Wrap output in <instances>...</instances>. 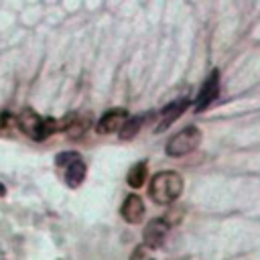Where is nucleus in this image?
Masks as SVG:
<instances>
[{
    "instance_id": "obj_1",
    "label": "nucleus",
    "mask_w": 260,
    "mask_h": 260,
    "mask_svg": "<svg viewBox=\"0 0 260 260\" xmlns=\"http://www.w3.org/2000/svg\"><path fill=\"white\" fill-rule=\"evenodd\" d=\"M148 193H150L152 201L158 203V205L173 203V201L183 193V179H181V175L175 173V171L156 173V175L152 177V181H150Z\"/></svg>"
},
{
    "instance_id": "obj_2",
    "label": "nucleus",
    "mask_w": 260,
    "mask_h": 260,
    "mask_svg": "<svg viewBox=\"0 0 260 260\" xmlns=\"http://www.w3.org/2000/svg\"><path fill=\"white\" fill-rule=\"evenodd\" d=\"M16 122H18V128L32 140L41 142L45 140L47 136H51L53 132L59 130V122L53 120V118H43L39 116L35 110L30 108H24L18 116H16Z\"/></svg>"
},
{
    "instance_id": "obj_3",
    "label": "nucleus",
    "mask_w": 260,
    "mask_h": 260,
    "mask_svg": "<svg viewBox=\"0 0 260 260\" xmlns=\"http://www.w3.org/2000/svg\"><path fill=\"white\" fill-rule=\"evenodd\" d=\"M199 144H201V130L197 126H187L167 142V154L169 156H185V154L193 152Z\"/></svg>"
},
{
    "instance_id": "obj_4",
    "label": "nucleus",
    "mask_w": 260,
    "mask_h": 260,
    "mask_svg": "<svg viewBox=\"0 0 260 260\" xmlns=\"http://www.w3.org/2000/svg\"><path fill=\"white\" fill-rule=\"evenodd\" d=\"M167 234H169V223H167L165 219H160V217L150 219V221L146 223L144 232H142L144 246H146V248H150V250L160 248V246H162V242H165V238H167Z\"/></svg>"
},
{
    "instance_id": "obj_5",
    "label": "nucleus",
    "mask_w": 260,
    "mask_h": 260,
    "mask_svg": "<svg viewBox=\"0 0 260 260\" xmlns=\"http://www.w3.org/2000/svg\"><path fill=\"white\" fill-rule=\"evenodd\" d=\"M219 93V73L217 71H211V75L205 79L201 91L197 93L195 98V112H203Z\"/></svg>"
},
{
    "instance_id": "obj_6",
    "label": "nucleus",
    "mask_w": 260,
    "mask_h": 260,
    "mask_svg": "<svg viewBox=\"0 0 260 260\" xmlns=\"http://www.w3.org/2000/svg\"><path fill=\"white\" fill-rule=\"evenodd\" d=\"M126 118H128V112H126L124 108H112V110H108V112L100 118V122H98V132H100V134L118 132Z\"/></svg>"
},
{
    "instance_id": "obj_7",
    "label": "nucleus",
    "mask_w": 260,
    "mask_h": 260,
    "mask_svg": "<svg viewBox=\"0 0 260 260\" xmlns=\"http://www.w3.org/2000/svg\"><path fill=\"white\" fill-rule=\"evenodd\" d=\"M120 213L122 217L128 221V223H140L144 219V203H142V197L132 193L124 199L122 207H120Z\"/></svg>"
},
{
    "instance_id": "obj_8",
    "label": "nucleus",
    "mask_w": 260,
    "mask_h": 260,
    "mask_svg": "<svg viewBox=\"0 0 260 260\" xmlns=\"http://www.w3.org/2000/svg\"><path fill=\"white\" fill-rule=\"evenodd\" d=\"M187 106H189L187 100H175V102H171V104L162 110V114H160V122H158V126L154 128V132H162V130H167L175 120H179V116L187 110Z\"/></svg>"
},
{
    "instance_id": "obj_9",
    "label": "nucleus",
    "mask_w": 260,
    "mask_h": 260,
    "mask_svg": "<svg viewBox=\"0 0 260 260\" xmlns=\"http://www.w3.org/2000/svg\"><path fill=\"white\" fill-rule=\"evenodd\" d=\"M85 171L87 169H85V162L81 158L73 160L71 165L65 167V183L69 187H79L83 183V179H85Z\"/></svg>"
},
{
    "instance_id": "obj_10",
    "label": "nucleus",
    "mask_w": 260,
    "mask_h": 260,
    "mask_svg": "<svg viewBox=\"0 0 260 260\" xmlns=\"http://www.w3.org/2000/svg\"><path fill=\"white\" fill-rule=\"evenodd\" d=\"M142 122H144V116H142V114L126 118V120H124V124L120 126V138H122V140H132V138L138 134V130H140Z\"/></svg>"
},
{
    "instance_id": "obj_11",
    "label": "nucleus",
    "mask_w": 260,
    "mask_h": 260,
    "mask_svg": "<svg viewBox=\"0 0 260 260\" xmlns=\"http://www.w3.org/2000/svg\"><path fill=\"white\" fill-rule=\"evenodd\" d=\"M146 173H148V167H146L144 160H140V162H136V165L128 171L126 183H128L130 187H134V189H140V187L144 185V181H146Z\"/></svg>"
},
{
    "instance_id": "obj_12",
    "label": "nucleus",
    "mask_w": 260,
    "mask_h": 260,
    "mask_svg": "<svg viewBox=\"0 0 260 260\" xmlns=\"http://www.w3.org/2000/svg\"><path fill=\"white\" fill-rule=\"evenodd\" d=\"M77 158H81V156H79V152H73V150L59 152V154L55 156V165H57V167H67V165H71V162H73V160H77Z\"/></svg>"
},
{
    "instance_id": "obj_13",
    "label": "nucleus",
    "mask_w": 260,
    "mask_h": 260,
    "mask_svg": "<svg viewBox=\"0 0 260 260\" xmlns=\"http://www.w3.org/2000/svg\"><path fill=\"white\" fill-rule=\"evenodd\" d=\"M130 260H148V256H146V248H144V246H138V248L132 252Z\"/></svg>"
},
{
    "instance_id": "obj_14",
    "label": "nucleus",
    "mask_w": 260,
    "mask_h": 260,
    "mask_svg": "<svg viewBox=\"0 0 260 260\" xmlns=\"http://www.w3.org/2000/svg\"><path fill=\"white\" fill-rule=\"evenodd\" d=\"M4 193H6V187L0 183V197H4Z\"/></svg>"
},
{
    "instance_id": "obj_15",
    "label": "nucleus",
    "mask_w": 260,
    "mask_h": 260,
    "mask_svg": "<svg viewBox=\"0 0 260 260\" xmlns=\"http://www.w3.org/2000/svg\"><path fill=\"white\" fill-rule=\"evenodd\" d=\"M2 124H4V120H2V116H0V128H2Z\"/></svg>"
}]
</instances>
